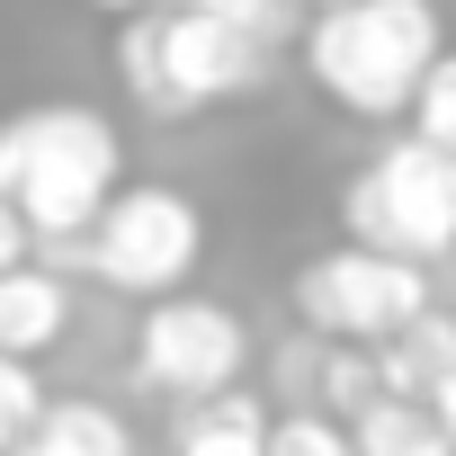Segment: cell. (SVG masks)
I'll list each match as a JSON object with an SVG mask.
<instances>
[{
    "mask_svg": "<svg viewBox=\"0 0 456 456\" xmlns=\"http://www.w3.org/2000/svg\"><path fill=\"white\" fill-rule=\"evenodd\" d=\"M314 403L349 429L367 403H385V367H376V349H322L314 358Z\"/></svg>",
    "mask_w": 456,
    "mask_h": 456,
    "instance_id": "4fadbf2b",
    "label": "cell"
},
{
    "mask_svg": "<svg viewBox=\"0 0 456 456\" xmlns=\"http://www.w3.org/2000/svg\"><path fill=\"white\" fill-rule=\"evenodd\" d=\"M296 314L305 331H322L331 349H385L394 331H411L429 314V269L411 260H376V251H322L296 269Z\"/></svg>",
    "mask_w": 456,
    "mask_h": 456,
    "instance_id": "8992f818",
    "label": "cell"
},
{
    "mask_svg": "<svg viewBox=\"0 0 456 456\" xmlns=\"http://www.w3.org/2000/svg\"><path fill=\"white\" fill-rule=\"evenodd\" d=\"M340 233L349 251H376V260H447L456 251V161L394 134L349 188H340Z\"/></svg>",
    "mask_w": 456,
    "mask_h": 456,
    "instance_id": "277c9868",
    "label": "cell"
},
{
    "mask_svg": "<svg viewBox=\"0 0 456 456\" xmlns=\"http://www.w3.org/2000/svg\"><path fill=\"white\" fill-rule=\"evenodd\" d=\"M10 456H134V429L108 403H45V420Z\"/></svg>",
    "mask_w": 456,
    "mask_h": 456,
    "instance_id": "8fae6325",
    "label": "cell"
},
{
    "mask_svg": "<svg viewBox=\"0 0 456 456\" xmlns=\"http://www.w3.org/2000/svg\"><path fill=\"white\" fill-rule=\"evenodd\" d=\"M152 10H161V19H170V10H188V0H152Z\"/></svg>",
    "mask_w": 456,
    "mask_h": 456,
    "instance_id": "7402d4cb",
    "label": "cell"
},
{
    "mask_svg": "<svg viewBox=\"0 0 456 456\" xmlns=\"http://www.w3.org/2000/svg\"><path fill=\"white\" fill-rule=\"evenodd\" d=\"M376 367H385V394L394 403H438L447 385H456V314H420L411 331H394L385 349H376Z\"/></svg>",
    "mask_w": 456,
    "mask_h": 456,
    "instance_id": "9c48e42d",
    "label": "cell"
},
{
    "mask_svg": "<svg viewBox=\"0 0 456 456\" xmlns=\"http://www.w3.org/2000/svg\"><path fill=\"white\" fill-rule=\"evenodd\" d=\"M269 456H358V447H349V429L331 411H278L269 420Z\"/></svg>",
    "mask_w": 456,
    "mask_h": 456,
    "instance_id": "2e32d148",
    "label": "cell"
},
{
    "mask_svg": "<svg viewBox=\"0 0 456 456\" xmlns=\"http://www.w3.org/2000/svg\"><path fill=\"white\" fill-rule=\"evenodd\" d=\"M197 260H206V215H197V197L170 188V179L117 188L108 215L90 224V278L117 287V296H134V305L188 296Z\"/></svg>",
    "mask_w": 456,
    "mask_h": 456,
    "instance_id": "5b68a950",
    "label": "cell"
},
{
    "mask_svg": "<svg viewBox=\"0 0 456 456\" xmlns=\"http://www.w3.org/2000/svg\"><path fill=\"white\" fill-rule=\"evenodd\" d=\"M117 188H126V143L99 108L45 99V108L0 117V197L28 215L37 242H81Z\"/></svg>",
    "mask_w": 456,
    "mask_h": 456,
    "instance_id": "6da1fadb",
    "label": "cell"
},
{
    "mask_svg": "<svg viewBox=\"0 0 456 456\" xmlns=\"http://www.w3.org/2000/svg\"><path fill=\"white\" fill-rule=\"evenodd\" d=\"M411 143H429V152L456 161V45L429 63V81H420V99H411Z\"/></svg>",
    "mask_w": 456,
    "mask_h": 456,
    "instance_id": "5bb4252c",
    "label": "cell"
},
{
    "mask_svg": "<svg viewBox=\"0 0 456 456\" xmlns=\"http://www.w3.org/2000/svg\"><path fill=\"white\" fill-rule=\"evenodd\" d=\"M429 411H438V429H447V447H456V385H447V394H438Z\"/></svg>",
    "mask_w": 456,
    "mask_h": 456,
    "instance_id": "d6986e66",
    "label": "cell"
},
{
    "mask_svg": "<svg viewBox=\"0 0 456 456\" xmlns=\"http://www.w3.org/2000/svg\"><path fill=\"white\" fill-rule=\"evenodd\" d=\"M28 260H37V233H28V215L0 197V278H10V269H28Z\"/></svg>",
    "mask_w": 456,
    "mask_h": 456,
    "instance_id": "ac0fdd59",
    "label": "cell"
},
{
    "mask_svg": "<svg viewBox=\"0 0 456 456\" xmlns=\"http://www.w3.org/2000/svg\"><path fill=\"white\" fill-rule=\"evenodd\" d=\"M447 54L429 0H358V10L305 19V72L349 117H411L429 63Z\"/></svg>",
    "mask_w": 456,
    "mask_h": 456,
    "instance_id": "3957f363",
    "label": "cell"
},
{
    "mask_svg": "<svg viewBox=\"0 0 456 456\" xmlns=\"http://www.w3.org/2000/svg\"><path fill=\"white\" fill-rule=\"evenodd\" d=\"M72 331V296H63V278L54 269H10L0 278V358H19V367H37L54 340Z\"/></svg>",
    "mask_w": 456,
    "mask_h": 456,
    "instance_id": "ba28073f",
    "label": "cell"
},
{
    "mask_svg": "<svg viewBox=\"0 0 456 456\" xmlns=\"http://www.w3.org/2000/svg\"><path fill=\"white\" fill-rule=\"evenodd\" d=\"M349 447H358V456H456L447 429H438V411H429V403H394V394L349 420Z\"/></svg>",
    "mask_w": 456,
    "mask_h": 456,
    "instance_id": "7c38bea8",
    "label": "cell"
},
{
    "mask_svg": "<svg viewBox=\"0 0 456 456\" xmlns=\"http://www.w3.org/2000/svg\"><path fill=\"white\" fill-rule=\"evenodd\" d=\"M90 10H117V19H143V10H152V0H90Z\"/></svg>",
    "mask_w": 456,
    "mask_h": 456,
    "instance_id": "ffe728a7",
    "label": "cell"
},
{
    "mask_svg": "<svg viewBox=\"0 0 456 456\" xmlns=\"http://www.w3.org/2000/svg\"><path fill=\"white\" fill-rule=\"evenodd\" d=\"M278 45L242 37V28H215L197 10H143V19H117V81L126 99L152 117V126H179L197 108H224V99H251L269 81Z\"/></svg>",
    "mask_w": 456,
    "mask_h": 456,
    "instance_id": "7a4b0ae2",
    "label": "cell"
},
{
    "mask_svg": "<svg viewBox=\"0 0 456 456\" xmlns=\"http://www.w3.org/2000/svg\"><path fill=\"white\" fill-rule=\"evenodd\" d=\"M197 19H215V28H242V37H260V45H278L287 37V10L296 0H188Z\"/></svg>",
    "mask_w": 456,
    "mask_h": 456,
    "instance_id": "e0dca14e",
    "label": "cell"
},
{
    "mask_svg": "<svg viewBox=\"0 0 456 456\" xmlns=\"http://www.w3.org/2000/svg\"><path fill=\"white\" fill-rule=\"evenodd\" d=\"M251 367V331L233 305L215 296H170V305H143V331H134V385L170 394L179 411L188 403H215L233 394Z\"/></svg>",
    "mask_w": 456,
    "mask_h": 456,
    "instance_id": "52a82bcc",
    "label": "cell"
},
{
    "mask_svg": "<svg viewBox=\"0 0 456 456\" xmlns=\"http://www.w3.org/2000/svg\"><path fill=\"white\" fill-rule=\"evenodd\" d=\"M45 403H54V394L37 385V367L0 358V456H10V447H19V438H28L37 420H45Z\"/></svg>",
    "mask_w": 456,
    "mask_h": 456,
    "instance_id": "9a60e30c",
    "label": "cell"
},
{
    "mask_svg": "<svg viewBox=\"0 0 456 456\" xmlns=\"http://www.w3.org/2000/svg\"><path fill=\"white\" fill-rule=\"evenodd\" d=\"M305 10H314V19H331V10H358V0H305Z\"/></svg>",
    "mask_w": 456,
    "mask_h": 456,
    "instance_id": "44dd1931",
    "label": "cell"
},
{
    "mask_svg": "<svg viewBox=\"0 0 456 456\" xmlns=\"http://www.w3.org/2000/svg\"><path fill=\"white\" fill-rule=\"evenodd\" d=\"M269 403L260 394H215V403H188L170 420V456H269Z\"/></svg>",
    "mask_w": 456,
    "mask_h": 456,
    "instance_id": "30bf717a",
    "label": "cell"
}]
</instances>
